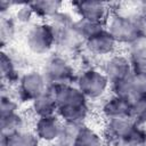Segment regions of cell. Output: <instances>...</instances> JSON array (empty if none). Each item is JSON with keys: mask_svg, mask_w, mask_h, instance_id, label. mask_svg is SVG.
Segmentation results:
<instances>
[{"mask_svg": "<svg viewBox=\"0 0 146 146\" xmlns=\"http://www.w3.org/2000/svg\"><path fill=\"white\" fill-rule=\"evenodd\" d=\"M91 102H100L110 94V81L100 67L80 68L74 83Z\"/></svg>", "mask_w": 146, "mask_h": 146, "instance_id": "cell-1", "label": "cell"}, {"mask_svg": "<svg viewBox=\"0 0 146 146\" xmlns=\"http://www.w3.org/2000/svg\"><path fill=\"white\" fill-rule=\"evenodd\" d=\"M41 71L48 82V86L52 87L74 84L79 68L74 60L57 52H52L44 62Z\"/></svg>", "mask_w": 146, "mask_h": 146, "instance_id": "cell-2", "label": "cell"}, {"mask_svg": "<svg viewBox=\"0 0 146 146\" xmlns=\"http://www.w3.org/2000/svg\"><path fill=\"white\" fill-rule=\"evenodd\" d=\"M24 42L31 54L36 56L49 55L55 51L56 35L49 22L36 21L27 27Z\"/></svg>", "mask_w": 146, "mask_h": 146, "instance_id": "cell-3", "label": "cell"}, {"mask_svg": "<svg viewBox=\"0 0 146 146\" xmlns=\"http://www.w3.org/2000/svg\"><path fill=\"white\" fill-rule=\"evenodd\" d=\"M48 82L39 70H27L22 73L18 83L10 89L11 95L21 105H29L48 90Z\"/></svg>", "mask_w": 146, "mask_h": 146, "instance_id": "cell-4", "label": "cell"}, {"mask_svg": "<svg viewBox=\"0 0 146 146\" xmlns=\"http://www.w3.org/2000/svg\"><path fill=\"white\" fill-rule=\"evenodd\" d=\"M105 29L112 34L120 47L128 46L137 36L143 34L139 25L131 16L115 10L111 11L106 21Z\"/></svg>", "mask_w": 146, "mask_h": 146, "instance_id": "cell-5", "label": "cell"}, {"mask_svg": "<svg viewBox=\"0 0 146 146\" xmlns=\"http://www.w3.org/2000/svg\"><path fill=\"white\" fill-rule=\"evenodd\" d=\"M119 50H120L119 43L115 41V39L105 27L96 32L91 36H89L84 41V47H83L84 52L91 55L92 57L102 62Z\"/></svg>", "mask_w": 146, "mask_h": 146, "instance_id": "cell-6", "label": "cell"}, {"mask_svg": "<svg viewBox=\"0 0 146 146\" xmlns=\"http://www.w3.org/2000/svg\"><path fill=\"white\" fill-rule=\"evenodd\" d=\"M71 9L76 18L105 25L112 11V3L103 1H74Z\"/></svg>", "mask_w": 146, "mask_h": 146, "instance_id": "cell-7", "label": "cell"}, {"mask_svg": "<svg viewBox=\"0 0 146 146\" xmlns=\"http://www.w3.org/2000/svg\"><path fill=\"white\" fill-rule=\"evenodd\" d=\"M100 68L107 76L110 83L123 80L132 73L131 60L128 55L121 50L105 58L100 65Z\"/></svg>", "mask_w": 146, "mask_h": 146, "instance_id": "cell-8", "label": "cell"}, {"mask_svg": "<svg viewBox=\"0 0 146 146\" xmlns=\"http://www.w3.org/2000/svg\"><path fill=\"white\" fill-rule=\"evenodd\" d=\"M63 122L57 115L34 119L32 129L41 144L54 145L62 131Z\"/></svg>", "mask_w": 146, "mask_h": 146, "instance_id": "cell-9", "label": "cell"}, {"mask_svg": "<svg viewBox=\"0 0 146 146\" xmlns=\"http://www.w3.org/2000/svg\"><path fill=\"white\" fill-rule=\"evenodd\" d=\"M131 100L113 94H108L103 100H100L99 114L104 119V121H106L115 117L129 116Z\"/></svg>", "mask_w": 146, "mask_h": 146, "instance_id": "cell-10", "label": "cell"}, {"mask_svg": "<svg viewBox=\"0 0 146 146\" xmlns=\"http://www.w3.org/2000/svg\"><path fill=\"white\" fill-rule=\"evenodd\" d=\"M56 115L62 120L63 123H66V124H75V125L86 124L88 123L91 116L90 102L59 106L57 108Z\"/></svg>", "mask_w": 146, "mask_h": 146, "instance_id": "cell-11", "label": "cell"}, {"mask_svg": "<svg viewBox=\"0 0 146 146\" xmlns=\"http://www.w3.org/2000/svg\"><path fill=\"white\" fill-rule=\"evenodd\" d=\"M0 73H1V86L7 88H14L22 75L21 67L16 63L11 52L7 49H1L0 52Z\"/></svg>", "mask_w": 146, "mask_h": 146, "instance_id": "cell-12", "label": "cell"}, {"mask_svg": "<svg viewBox=\"0 0 146 146\" xmlns=\"http://www.w3.org/2000/svg\"><path fill=\"white\" fill-rule=\"evenodd\" d=\"M36 21L49 22L58 13L64 10L65 3L58 0H40L27 2Z\"/></svg>", "mask_w": 146, "mask_h": 146, "instance_id": "cell-13", "label": "cell"}, {"mask_svg": "<svg viewBox=\"0 0 146 146\" xmlns=\"http://www.w3.org/2000/svg\"><path fill=\"white\" fill-rule=\"evenodd\" d=\"M57 108H58L57 102L52 92L49 90V88L46 92H43L41 96H39L30 104V111L34 119L56 115Z\"/></svg>", "mask_w": 146, "mask_h": 146, "instance_id": "cell-14", "label": "cell"}, {"mask_svg": "<svg viewBox=\"0 0 146 146\" xmlns=\"http://www.w3.org/2000/svg\"><path fill=\"white\" fill-rule=\"evenodd\" d=\"M72 146H105L103 133L89 123L80 125Z\"/></svg>", "mask_w": 146, "mask_h": 146, "instance_id": "cell-15", "label": "cell"}, {"mask_svg": "<svg viewBox=\"0 0 146 146\" xmlns=\"http://www.w3.org/2000/svg\"><path fill=\"white\" fill-rule=\"evenodd\" d=\"M1 146H41L32 128H25L7 137H1Z\"/></svg>", "mask_w": 146, "mask_h": 146, "instance_id": "cell-16", "label": "cell"}, {"mask_svg": "<svg viewBox=\"0 0 146 146\" xmlns=\"http://www.w3.org/2000/svg\"><path fill=\"white\" fill-rule=\"evenodd\" d=\"M19 24L16 22L11 14L2 15L0 19V43L1 48L6 49L15 39L18 33Z\"/></svg>", "mask_w": 146, "mask_h": 146, "instance_id": "cell-17", "label": "cell"}, {"mask_svg": "<svg viewBox=\"0 0 146 146\" xmlns=\"http://www.w3.org/2000/svg\"><path fill=\"white\" fill-rule=\"evenodd\" d=\"M0 123H1V137L10 136L15 132H18L27 128V121L19 111L9 115L0 116Z\"/></svg>", "mask_w": 146, "mask_h": 146, "instance_id": "cell-18", "label": "cell"}, {"mask_svg": "<svg viewBox=\"0 0 146 146\" xmlns=\"http://www.w3.org/2000/svg\"><path fill=\"white\" fill-rule=\"evenodd\" d=\"M124 52L128 55L131 62L146 58V34H140L128 46H125Z\"/></svg>", "mask_w": 146, "mask_h": 146, "instance_id": "cell-19", "label": "cell"}, {"mask_svg": "<svg viewBox=\"0 0 146 146\" xmlns=\"http://www.w3.org/2000/svg\"><path fill=\"white\" fill-rule=\"evenodd\" d=\"M130 119L141 127H146V96L138 97L131 102Z\"/></svg>", "mask_w": 146, "mask_h": 146, "instance_id": "cell-20", "label": "cell"}, {"mask_svg": "<svg viewBox=\"0 0 146 146\" xmlns=\"http://www.w3.org/2000/svg\"><path fill=\"white\" fill-rule=\"evenodd\" d=\"M105 25L99 24V23H94V22H89L86 19H81V18H76L75 23H74V29L76 30V32L84 39V41L91 36L92 34H95L96 32L100 31L102 29H104Z\"/></svg>", "mask_w": 146, "mask_h": 146, "instance_id": "cell-21", "label": "cell"}, {"mask_svg": "<svg viewBox=\"0 0 146 146\" xmlns=\"http://www.w3.org/2000/svg\"><path fill=\"white\" fill-rule=\"evenodd\" d=\"M13 16L16 19V22L19 24V26H22V25L30 26L32 23H34L33 19H35L34 14L31 10L27 2L16 5V7L14 9V13H13Z\"/></svg>", "mask_w": 146, "mask_h": 146, "instance_id": "cell-22", "label": "cell"}, {"mask_svg": "<svg viewBox=\"0 0 146 146\" xmlns=\"http://www.w3.org/2000/svg\"><path fill=\"white\" fill-rule=\"evenodd\" d=\"M131 65H132V71L133 72L146 74V58L132 60L131 62Z\"/></svg>", "mask_w": 146, "mask_h": 146, "instance_id": "cell-23", "label": "cell"}, {"mask_svg": "<svg viewBox=\"0 0 146 146\" xmlns=\"http://www.w3.org/2000/svg\"><path fill=\"white\" fill-rule=\"evenodd\" d=\"M50 146H57V145H55V144H54V145H50Z\"/></svg>", "mask_w": 146, "mask_h": 146, "instance_id": "cell-24", "label": "cell"}]
</instances>
